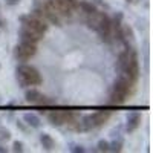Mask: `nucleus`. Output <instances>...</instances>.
<instances>
[{
    "label": "nucleus",
    "instance_id": "obj_7",
    "mask_svg": "<svg viewBox=\"0 0 153 153\" xmlns=\"http://www.w3.org/2000/svg\"><path fill=\"white\" fill-rule=\"evenodd\" d=\"M97 32L101 35V38H103V40H109V37L112 35V22H110V19H109L106 14L103 16V20H101Z\"/></svg>",
    "mask_w": 153,
    "mask_h": 153
},
{
    "label": "nucleus",
    "instance_id": "obj_1",
    "mask_svg": "<svg viewBox=\"0 0 153 153\" xmlns=\"http://www.w3.org/2000/svg\"><path fill=\"white\" fill-rule=\"evenodd\" d=\"M120 68L123 74L129 78L130 81H136L139 78V63H138V55L133 49L127 48L126 51L120 54Z\"/></svg>",
    "mask_w": 153,
    "mask_h": 153
},
{
    "label": "nucleus",
    "instance_id": "obj_11",
    "mask_svg": "<svg viewBox=\"0 0 153 153\" xmlns=\"http://www.w3.org/2000/svg\"><path fill=\"white\" fill-rule=\"evenodd\" d=\"M103 16H104V12H98V11L91 12V14H89V19H87V26L91 29H94V31H97L101 20H103Z\"/></svg>",
    "mask_w": 153,
    "mask_h": 153
},
{
    "label": "nucleus",
    "instance_id": "obj_8",
    "mask_svg": "<svg viewBox=\"0 0 153 153\" xmlns=\"http://www.w3.org/2000/svg\"><path fill=\"white\" fill-rule=\"evenodd\" d=\"M25 97H26V101H28V103H31V104H46L48 103V100L38 91H35V89L28 91Z\"/></svg>",
    "mask_w": 153,
    "mask_h": 153
},
{
    "label": "nucleus",
    "instance_id": "obj_19",
    "mask_svg": "<svg viewBox=\"0 0 153 153\" xmlns=\"http://www.w3.org/2000/svg\"><path fill=\"white\" fill-rule=\"evenodd\" d=\"M19 2H20V0H6V5L14 6V5H19Z\"/></svg>",
    "mask_w": 153,
    "mask_h": 153
},
{
    "label": "nucleus",
    "instance_id": "obj_18",
    "mask_svg": "<svg viewBox=\"0 0 153 153\" xmlns=\"http://www.w3.org/2000/svg\"><path fill=\"white\" fill-rule=\"evenodd\" d=\"M14 152H23V144L22 143H19V141H16L14 143V149H12Z\"/></svg>",
    "mask_w": 153,
    "mask_h": 153
},
{
    "label": "nucleus",
    "instance_id": "obj_6",
    "mask_svg": "<svg viewBox=\"0 0 153 153\" xmlns=\"http://www.w3.org/2000/svg\"><path fill=\"white\" fill-rule=\"evenodd\" d=\"M132 87H133V81H130V80L124 75V76H121L117 83H115L113 91H117V92H120V94H123V95L127 97V95H130Z\"/></svg>",
    "mask_w": 153,
    "mask_h": 153
},
{
    "label": "nucleus",
    "instance_id": "obj_15",
    "mask_svg": "<svg viewBox=\"0 0 153 153\" xmlns=\"http://www.w3.org/2000/svg\"><path fill=\"white\" fill-rule=\"evenodd\" d=\"M78 8H81L86 14H91V12L97 11V8H95L92 3H89V2H80V3H78Z\"/></svg>",
    "mask_w": 153,
    "mask_h": 153
},
{
    "label": "nucleus",
    "instance_id": "obj_10",
    "mask_svg": "<svg viewBox=\"0 0 153 153\" xmlns=\"http://www.w3.org/2000/svg\"><path fill=\"white\" fill-rule=\"evenodd\" d=\"M91 118H92L94 127H100V126H103L104 123H107V120L110 118V112H107V110H98V112L91 115Z\"/></svg>",
    "mask_w": 153,
    "mask_h": 153
},
{
    "label": "nucleus",
    "instance_id": "obj_17",
    "mask_svg": "<svg viewBox=\"0 0 153 153\" xmlns=\"http://www.w3.org/2000/svg\"><path fill=\"white\" fill-rule=\"evenodd\" d=\"M121 141H115V143H112V144H109V150H112V152H121Z\"/></svg>",
    "mask_w": 153,
    "mask_h": 153
},
{
    "label": "nucleus",
    "instance_id": "obj_5",
    "mask_svg": "<svg viewBox=\"0 0 153 153\" xmlns=\"http://www.w3.org/2000/svg\"><path fill=\"white\" fill-rule=\"evenodd\" d=\"M55 8L58 11V16L69 17L75 9H78V3L75 0H54Z\"/></svg>",
    "mask_w": 153,
    "mask_h": 153
},
{
    "label": "nucleus",
    "instance_id": "obj_16",
    "mask_svg": "<svg viewBox=\"0 0 153 153\" xmlns=\"http://www.w3.org/2000/svg\"><path fill=\"white\" fill-rule=\"evenodd\" d=\"M98 152H109V143L104 141V139H101L98 143Z\"/></svg>",
    "mask_w": 153,
    "mask_h": 153
},
{
    "label": "nucleus",
    "instance_id": "obj_13",
    "mask_svg": "<svg viewBox=\"0 0 153 153\" xmlns=\"http://www.w3.org/2000/svg\"><path fill=\"white\" fill-rule=\"evenodd\" d=\"M23 120H25V123H26L28 126L34 127V129H37V127H40V124H42L40 118H38L35 113H25Z\"/></svg>",
    "mask_w": 153,
    "mask_h": 153
},
{
    "label": "nucleus",
    "instance_id": "obj_14",
    "mask_svg": "<svg viewBox=\"0 0 153 153\" xmlns=\"http://www.w3.org/2000/svg\"><path fill=\"white\" fill-rule=\"evenodd\" d=\"M126 95H123V94H120V92H117V91H112V95H110V103L113 104V106H121V104H124L126 103Z\"/></svg>",
    "mask_w": 153,
    "mask_h": 153
},
{
    "label": "nucleus",
    "instance_id": "obj_20",
    "mask_svg": "<svg viewBox=\"0 0 153 153\" xmlns=\"http://www.w3.org/2000/svg\"><path fill=\"white\" fill-rule=\"evenodd\" d=\"M72 152H81V153H83L84 149H83V147H75V149H72Z\"/></svg>",
    "mask_w": 153,
    "mask_h": 153
},
{
    "label": "nucleus",
    "instance_id": "obj_21",
    "mask_svg": "<svg viewBox=\"0 0 153 153\" xmlns=\"http://www.w3.org/2000/svg\"><path fill=\"white\" fill-rule=\"evenodd\" d=\"M126 2H127V3H132V2H135V0H126Z\"/></svg>",
    "mask_w": 153,
    "mask_h": 153
},
{
    "label": "nucleus",
    "instance_id": "obj_22",
    "mask_svg": "<svg viewBox=\"0 0 153 153\" xmlns=\"http://www.w3.org/2000/svg\"><path fill=\"white\" fill-rule=\"evenodd\" d=\"M0 26H2V22H0Z\"/></svg>",
    "mask_w": 153,
    "mask_h": 153
},
{
    "label": "nucleus",
    "instance_id": "obj_2",
    "mask_svg": "<svg viewBox=\"0 0 153 153\" xmlns=\"http://www.w3.org/2000/svg\"><path fill=\"white\" fill-rule=\"evenodd\" d=\"M17 76H19V81L23 86H38L42 84V75L34 66L29 65H22L17 69Z\"/></svg>",
    "mask_w": 153,
    "mask_h": 153
},
{
    "label": "nucleus",
    "instance_id": "obj_9",
    "mask_svg": "<svg viewBox=\"0 0 153 153\" xmlns=\"http://www.w3.org/2000/svg\"><path fill=\"white\" fill-rule=\"evenodd\" d=\"M141 126V115L133 112V113H129V117H127V126H126V129L129 133L135 132L138 127Z\"/></svg>",
    "mask_w": 153,
    "mask_h": 153
},
{
    "label": "nucleus",
    "instance_id": "obj_3",
    "mask_svg": "<svg viewBox=\"0 0 153 153\" xmlns=\"http://www.w3.org/2000/svg\"><path fill=\"white\" fill-rule=\"evenodd\" d=\"M48 120L51 121V124L54 126H65V124H74L76 123L75 115L71 112H65V110H58V112H52L48 115Z\"/></svg>",
    "mask_w": 153,
    "mask_h": 153
},
{
    "label": "nucleus",
    "instance_id": "obj_4",
    "mask_svg": "<svg viewBox=\"0 0 153 153\" xmlns=\"http://www.w3.org/2000/svg\"><path fill=\"white\" fill-rule=\"evenodd\" d=\"M35 54H37V46L34 43H28V42H22L17 46V51H16L17 58L22 60V61H26V60L32 58Z\"/></svg>",
    "mask_w": 153,
    "mask_h": 153
},
{
    "label": "nucleus",
    "instance_id": "obj_12",
    "mask_svg": "<svg viewBox=\"0 0 153 153\" xmlns=\"http://www.w3.org/2000/svg\"><path fill=\"white\" fill-rule=\"evenodd\" d=\"M40 143H42V146H43L45 150H48V152L54 150L55 141L52 139V136H51V135H48V133H42V135H40Z\"/></svg>",
    "mask_w": 153,
    "mask_h": 153
}]
</instances>
